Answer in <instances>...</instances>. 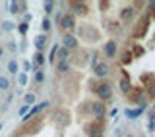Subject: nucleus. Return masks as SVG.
Segmentation results:
<instances>
[{
	"mask_svg": "<svg viewBox=\"0 0 155 137\" xmlns=\"http://www.w3.org/2000/svg\"><path fill=\"white\" fill-rule=\"evenodd\" d=\"M91 91L97 95L101 102L113 99V85L109 81H91Z\"/></svg>",
	"mask_w": 155,
	"mask_h": 137,
	"instance_id": "obj_1",
	"label": "nucleus"
},
{
	"mask_svg": "<svg viewBox=\"0 0 155 137\" xmlns=\"http://www.w3.org/2000/svg\"><path fill=\"white\" fill-rule=\"evenodd\" d=\"M149 23H151V19H149V16L147 14H143L142 18L136 21V25H134V29H132V37L134 39H142L145 33H147V29H149Z\"/></svg>",
	"mask_w": 155,
	"mask_h": 137,
	"instance_id": "obj_2",
	"label": "nucleus"
},
{
	"mask_svg": "<svg viewBox=\"0 0 155 137\" xmlns=\"http://www.w3.org/2000/svg\"><path fill=\"white\" fill-rule=\"evenodd\" d=\"M85 133H87V137H103V133H105V122L91 120L89 124H85Z\"/></svg>",
	"mask_w": 155,
	"mask_h": 137,
	"instance_id": "obj_3",
	"label": "nucleus"
},
{
	"mask_svg": "<svg viewBox=\"0 0 155 137\" xmlns=\"http://www.w3.org/2000/svg\"><path fill=\"white\" fill-rule=\"evenodd\" d=\"M78 35H80V39L85 41V43H95L97 39H99L97 31H93V27H91L89 23H84V25L78 27Z\"/></svg>",
	"mask_w": 155,
	"mask_h": 137,
	"instance_id": "obj_4",
	"label": "nucleus"
},
{
	"mask_svg": "<svg viewBox=\"0 0 155 137\" xmlns=\"http://www.w3.org/2000/svg\"><path fill=\"white\" fill-rule=\"evenodd\" d=\"M89 114L93 116V120L105 122V118H107V106H105V102H101V100L89 102Z\"/></svg>",
	"mask_w": 155,
	"mask_h": 137,
	"instance_id": "obj_5",
	"label": "nucleus"
},
{
	"mask_svg": "<svg viewBox=\"0 0 155 137\" xmlns=\"http://www.w3.org/2000/svg\"><path fill=\"white\" fill-rule=\"evenodd\" d=\"M126 97H128L130 102H140V106L147 104V102H145L147 100V95H145V91L142 89V87H132V91H130Z\"/></svg>",
	"mask_w": 155,
	"mask_h": 137,
	"instance_id": "obj_6",
	"label": "nucleus"
},
{
	"mask_svg": "<svg viewBox=\"0 0 155 137\" xmlns=\"http://www.w3.org/2000/svg\"><path fill=\"white\" fill-rule=\"evenodd\" d=\"M76 18L72 16V14H62V18H60V23H58V27H60V33L62 31H74L76 29Z\"/></svg>",
	"mask_w": 155,
	"mask_h": 137,
	"instance_id": "obj_7",
	"label": "nucleus"
},
{
	"mask_svg": "<svg viewBox=\"0 0 155 137\" xmlns=\"http://www.w3.org/2000/svg\"><path fill=\"white\" fill-rule=\"evenodd\" d=\"M43 128V118L39 116V118H33L31 122H27V124H23L21 126V133H27V135H33V133H37L39 129Z\"/></svg>",
	"mask_w": 155,
	"mask_h": 137,
	"instance_id": "obj_8",
	"label": "nucleus"
},
{
	"mask_svg": "<svg viewBox=\"0 0 155 137\" xmlns=\"http://www.w3.org/2000/svg\"><path fill=\"white\" fill-rule=\"evenodd\" d=\"M103 54L109 58H116V54H118V45H116V41L114 39H109V41L103 45Z\"/></svg>",
	"mask_w": 155,
	"mask_h": 137,
	"instance_id": "obj_9",
	"label": "nucleus"
},
{
	"mask_svg": "<svg viewBox=\"0 0 155 137\" xmlns=\"http://www.w3.org/2000/svg\"><path fill=\"white\" fill-rule=\"evenodd\" d=\"M118 89L122 95H128L130 91H132V83H130V75L128 72L122 70V73H120V81H118Z\"/></svg>",
	"mask_w": 155,
	"mask_h": 137,
	"instance_id": "obj_10",
	"label": "nucleus"
},
{
	"mask_svg": "<svg viewBox=\"0 0 155 137\" xmlns=\"http://www.w3.org/2000/svg\"><path fill=\"white\" fill-rule=\"evenodd\" d=\"M145 110H147V104H142L138 108H124V116L128 120H138V118H142V114Z\"/></svg>",
	"mask_w": 155,
	"mask_h": 137,
	"instance_id": "obj_11",
	"label": "nucleus"
},
{
	"mask_svg": "<svg viewBox=\"0 0 155 137\" xmlns=\"http://www.w3.org/2000/svg\"><path fill=\"white\" fill-rule=\"evenodd\" d=\"M109 73H110V66H109V62H99V64L93 68V75H95V77H99V79L107 77Z\"/></svg>",
	"mask_w": 155,
	"mask_h": 137,
	"instance_id": "obj_12",
	"label": "nucleus"
},
{
	"mask_svg": "<svg viewBox=\"0 0 155 137\" xmlns=\"http://www.w3.org/2000/svg\"><path fill=\"white\" fill-rule=\"evenodd\" d=\"M68 6L72 8V16H85L89 10H87V4L85 2H68Z\"/></svg>",
	"mask_w": 155,
	"mask_h": 137,
	"instance_id": "obj_13",
	"label": "nucleus"
},
{
	"mask_svg": "<svg viewBox=\"0 0 155 137\" xmlns=\"http://www.w3.org/2000/svg\"><path fill=\"white\" fill-rule=\"evenodd\" d=\"M78 37L72 35V33H66V35H62V46L68 48V50H72V48H78Z\"/></svg>",
	"mask_w": 155,
	"mask_h": 137,
	"instance_id": "obj_14",
	"label": "nucleus"
},
{
	"mask_svg": "<svg viewBox=\"0 0 155 137\" xmlns=\"http://www.w3.org/2000/svg\"><path fill=\"white\" fill-rule=\"evenodd\" d=\"M47 43H48V37L45 35V33H39V35L35 37V41H33V45H35L37 52H45V48H47Z\"/></svg>",
	"mask_w": 155,
	"mask_h": 137,
	"instance_id": "obj_15",
	"label": "nucleus"
},
{
	"mask_svg": "<svg viewBox=\"0 0 155 137\" xmlns=\"http://www.w3.org/2000/svg\"><path fill=\"white\" fill-rule=\"evenodd\" d=\"M45 62H47L45 52H35V54H33V66H35L37 70H41V68L45 66Z\"/></svg>",
	"mask_w": 155,
	"mask_h": 137,
	"instance_id": "obj_16",
	"label": "nucleus"
},
{
	"mask_svg": "<svg viewBox=\"0 0 155 137\" xmlns=\"http://www.w3.org/2000/svg\"><path fill=\"white\" fill-rule=\"evenodd\" d=\"M54 70H56V73H68V70H70V60H56Z\"/></svg>",
	"mask_w": 155,
	"mask_h": 137,
	"instance_id": "obj_17",
	"label": "nucleus"
},
{
	"mask_svg": "<svg viewBox=\"0 0 155 137\" xmlns=\"http://www.w3.org/2000/svg\"><path fill=\"white\" fill-rule=\"evenodd\" d=\"M56 60H70V50L64 48L62 45H58V50H56Z\"/></svg>",
	"mask_w": 155,
	"mask_h": 137,
	"instance_id": "obj_18",
	"label": "nucleus"
},
{
	"mask_svg": "<svg viewBox=\"0 0 155 137\" xmlns=\"http://www.w3.org/2000/svg\"><path fill=\"white\" fill-rule=\"evenodd\" d=\"M134 12H136V10H134V6H126V8H122V10H120V19L128 21V19L134 16Z\"/></svg>",
	"mask_w": 155,
	"mask_h": 137,
	"instance_id": "obj_19",
	"label": "nucleus"
},
{
	"mask_svg": "<svg viewBox=\"0 0 155 137\" xmlns=\"http://www.w3.org/2000/svg\"><path fill=\"white\" fill-rule=\"evenodd\" d=\"M23 102H25V106H29V108H31V106L37 102L35 93H25V95H23Z\"/></svg>",
	"mask_w": 155,
	"mask_h": 137,
	"instance_id": "obj_20",
	"label": "nucleus"
},
{
	"mask_svg": "<svg viewBox=\"0 0 155 137\" xmlns=\"http://www.w3.org/2000/svg\"><path fill=\"white\" fill-rule=\"evenodd\" d=\"M132 58H140V56H143L145 54V50H143V46H138V45H132Z\"/></svg>",
	"mask_w": 155,
	"mask_h": 137,
	"instance_id": "obj_21",
	"label": "nucleus"
},
{
	"mask_svg": "<svg viewBox=\"0 0 155 137\" xmlns=\"http://www.w3.org/2000/svg\"><path fill=\"white\" fill-rule=\"evenodd\" d=\"M19 70V64H18V60H10L8 62V73H12V75H16Z\"/></svg>",
	"mask_w": 155,
	"mask_h": 137,
	"instance_id": "obj_22",
	"label": "nucleus"
},
{
	"mask_svg": "<svg viewBox=\"0 0 155 137\" xmlns=\"http://www.w3.org/2000/svg\"><path fill=\"white\" fill-rule=\"evenodd\" d=\"M51 27H52L51 19H48V18H43V21H41V29H43V33H45V35H47L48 31H51Z\"/></svg>",
	"mask_w": 155,
	"mask_h": 137,
	"instance_id": "obj_23",
	"label": "nucleus"
},
{
	"mask_svg": "<svg viewBox=\"0 0 155 137\" xmlns=\"http://www.w3.org/2000/svg\"><path fill=\"white\" fill-rule=\"evenodd\" d=\"M10 89V79L6 75H0V91H8Z\"/></svg>",
	"mask_w": 155,
	"mask_h": 137,
	"instance_id": "obj_24",
	"label": "nucleus"
},
{
	"mask_svg": "<svg viewBox=\"0 0 155 137\" xmlns=\"http://www.w3.org/2000/svg\"><path fill=\"white\" fill-rule=\"evenodd\" d=\"M132 60H134V58H132V54H130V50H126L124 54L120 56V62H122V66H128Z\"/></svg>",
	"mask_w": 155,
	"mask_h": 137,
	"instance_id": "obj_25",
	"label": "nucleus"
},
{
	"mask_svg": "<svg viewBox=\"0 0 155 137\" xmlns=\"http://www.w3.org/2000/svg\"><path fill=\"white\" fill-rule=\"evenodd\" d=\"M43 10H45V14L48 16V14H52V10H54V2H52V0H48V2H45L43 4ZM45 16V18H47Z\"/></svg>",
	"mask_w": 155,
	"mask_h": 137,
	"instance_id": "obj_26",
	"label": "nucleus"
},
{
	"mask_svg": "<svg viewBox=\"0 0 155 137\" xmlns=\"http://www.w3.org/2000/svg\"><path fill=\"white\" fill-rule=\"evenodd\" d=\"M21 68H23V73H27V72H37V68L35 66H33L31 64V62H29V60H23V64H21Z\"/></svg>",
	"mask_w": 155,
	"mask_h": 137,
	"instance_id": "obj_27",
	"label": "nucleus"
},
{
	"mask_svg": "<svg viewBox=\"0 0 155 137\" xmlns=\"http://www.w3.org/2000/svg\"><path fill=\"white\" fill-rule=\"evenodd\" d=\"M16 29H18V33H19V35H25V33H27V29H29V23H18V25H16Z\"/></svg>",
	"mask_w": 155,
	"mask_h": 137,
	"instance_id": "obj_28",
	"label": "nucleus"
},
{
	"mask_svg": "<svg viewBox=\"0 0 155 137\" xmlns=\"http://www.w3.org/2000/svg\"><path fill=\"white\" fill-rule=\"evenodd\" d=\"M145 6L149 8V19H155V2H145Z\"/></svg>",
	"mask_w": 155,
	"mask_h": 137,
	"instance_id": "obj_29",
	"label": "nucleus"
},
{
	"mask_svg": "<svg viewBox=\"0 0 155 137\" xmlns=\"http://www.w3.org/2000/svg\"><path fill=\"white\" fill-rule=\"evenodd\" d=\"M35 81L37 83H43V81H45V72H43V70H37L35 72Z\"/></svg>",
	"mask_w": 155,
	"mask_h": 137,
	"instance_id": "obj_30",
	"label": "nucleus"
},
{
	"mask_svg": "<svg viewBox=\"0 0 155 137\" xmlns=\"http://www.w3.org/2000/svg\"><path fill=\"white\" fill-rule=\"evenodd\" d=\"M18 83H19L21 87L25 85V83H27V73H23V72H21V73H18Z\"/></svg>",
	"mask_w": 155,
	"mask_h": 137,
	"instance_id": "obj_31",
	"label": "nucleus"
},
{
	"mask_svg": "<svg viewBox=\"0 0 155 137\" xmlns=\"http://www.w3.org/2000/svg\"><path fill=\"white\" fill-rule=\"evenodd\" d=\"M2 29H4V31H14V29H16V23H12V21H4V23H2Z\"/></svg>",
	"mask_w": 155,
	"mask_h": 137,
	"instance_id": "obj_32",
	"label": "nucleus"
},
{
	"mask_svg": "<svg viewBox=\"0 0 155 137\" xmlns=\"http://www.w3.org/2000/svg\"><path fill=\"white\" fill-rule=\"evenodd\" d=\"M89 64H91V68H95L97 64H99V54H97V52H93V54H91V60H89Z\"/></svg>",
	"mask_w": 155,
	"mask_h": 137,
	"instance_id": "obj_33",
	"label": "nucleus"
},
{
	"mask_svg": "<svg viewBox=\"0 0 155 137\" xmlns=\"http://www.w3.org/2000/svg\"><path fill=\"white\" fill-rule=\"evenodd\" d=\"M31 19H33V14H29V12H25V14H23V23H29Z\"/></svg>",
	"mask_w": 155,
	"mask_h": 137,
	"instance_id": "obj_34",
	"label": "nucleus"
},
{
	"mask_svg": "<svg viewBox=\"0 0 155 137\" xmlns=\"http://www.w3.org/2000/svg\"><path fill=\"white\" fill-rule=\"evenodd\" d=\"M27 112H29V106H25V104H23L21 108H19V116H25Z\"/></svg>",
	"mask_w": 155,
	"mask_h": 137,
	"instance_id": "obj_35",
	"label": "nucleus"
},
{
	"mask_svg": "<svg viewBox=\"0 0 155 137\" xmlns=\"http://www.w3.org/2000/svg\"><path fill=\"white\" fill-rule=\"evenodd\" d=\"M8 50L16 52V50H18V45H16V43H8Z\"/></svg>",
	"mask_w": 155,
	"mask_h": 137,
	"instance_id": "obj_36",
	"label": "nucleus"
},
{
	"mask_svg": "<svg viewBox=\"0 0 155 137\" xmlns=\"http://www.w3.org/2000/svg\"><path fill=\"white\" fill-rule=\"evenodd\" d=\"M4 54V46H0V56H2Z\"/></svg>",
	"mask_w": 155,
	"mask_h": 137,
	"instance_id": "obj_37",
	"label": "nucleus"
},
{
	"mask_svg": "<svg viewBox=\"0 0 155 137\" xmlns=\"http://www.w3.org/2000/svg\"><path fill=\"white\" fill-rule=\"evenodd\" d=\"M151 112H155V102H153V108H151Z\"/></svg>",
	"mask_w": 155,
	"mask_h": 137,
	"instance_id": "obj_38",
	"label": "nucleus"
},
{
	"mask_svg": "<svg viewBox=\"0 0 155 137\" xmlns=\"http://www.w3.org/2000/svg\"><path fill=\"white\" fill-rule=\"evenodd\" d=\"M0 131H2V124H0Z\"/></svg>",
	"mask_w": 155,
	"mask_h": 137,
	"instance_id": "obj_39",
	"label": "nucleus"
}]
</instances>
